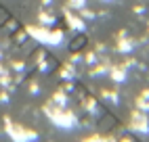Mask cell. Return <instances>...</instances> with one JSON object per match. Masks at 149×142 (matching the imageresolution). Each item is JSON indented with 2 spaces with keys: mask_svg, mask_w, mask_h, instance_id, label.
Instances as JSON below:
<instances>
[{
  "mask_svg": "<svg viewBox=\"0 0 149 142\" xmlns=\"http://www.w3.org/2000/svg\"><path fill=\"white\" fill-rule=\"evenodd\" d=\"M6 132H8V136L13 138V142H34L38 138L36 132L23 130V128H19V125H6Z\"/></svg>",
  "mask_w": 149,
  "mask_h": 142,
  "instance_id": "cell-1",
  "label": "cell"
},
{
  "mask_svg": "<svg viewBox=\"0 0 149 142\" xmlns=\"http://www.w3.org/2000/svg\"><path fill=\"white\" fill-rule=\"evenodd\" d=\"M139 107H141L143 111H149V103H145V100H139Z\"/></svg>",
  "mask_w": 149,
  "mask_h": 142,
  "instance_id": "cell-2",
  "label": "cell"
}]
</instances>
